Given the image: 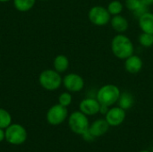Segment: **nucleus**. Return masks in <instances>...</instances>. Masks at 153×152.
<instances>
[{"mask_svg":"<svg viewBox=\"0 0 153 152\" xmlns=\"http://www.w3.org/2000/svg\"><path fill=\"white\" fill-rule=\"evenodd\" d=\"M138 24L142 32L153 34V13L145 12L138 18Z\"/></svg>","mask_w":153,"mask_h":152,"instance_id":"nucleus-14","label":"nucleus"},{"mask_svg":"<svg viewBox=\"0 0 153 152\" xmlns=\"http://www.w3.org/2000/svg\"><path fill=\"white\" fill-rule=\"evenodd\" d=\"M39 82L44 90L54 91L61 87L63 84V78L61 73L55 69H47L39 73Z\"/></svg>","mask_w":153,"mask_h":152,"instance_id":"nucleus-3","label":"nucleus"},{"mask_svg":"<svg viewBox=\"0 0 153 152\" xmlns=\"http://www.w3.org/2000/svg\"><path fill=\"white\" fill-rule=\"evenodd\" d=\"M110 48L113 55L121 60H125L134 55V47L129 37L122 34H117L111 40Z\"/></svg>","mask_w":153,"mask_h":152,"instance_id":"nucleus-1","label":"nucleus"},{"mask_svg":"<svg viewBox=\"0 0 153 152\" xmlns=\"http://www.w3.org/2000/svg\"><path fill=\"white\" fill-rule=\"evenodd\" d=\"M107 9L111 14V16L121 14L124 10V4L119 0H112L110 3H108Z\"/></svg>","mask_w":153,"mask_h":152,"instance_id":"nucleus-19","label":"nucleus"},{"mask_svg":"<svg viewBox=\"0 0 153 152\" xmlns=\"http://www.w3.org/2000/svg\"><path fill=\"white\" fill-rule=\"evenodd\" d=\"M126 117V110L120 107H110L107 114L105 115V119L110 127H117L122 125Z\"/></svg>","mask_w":153,"mask_h":152,"instance_id":"nucleus-9","label":"nucleus"},{"mask_svg":"<svg viewBox=\"0 0 153 152\" xmlns=\"http://www.w3.org/2000/svg\"><path fill=\"white\" fill-rule=\"evenodd\" d=\"M143 66V62L142 58L136 55H132L126 59H125V69L127 73L131 74L139 73Z\"/></svg>","mask_w":153,"mask_h":152,"instance_id":"nucleus-12","label":"nucleus"},{"mask_svg":"<svg viewBox=\"0 0 153 152\" xmlns=\"http://www.w3.org/2000/svg\"><path fill=\"white\" fill-rule=\"evenodd\" d=\"M28 138V133L24 126L20 124H11L4 129V140L12 145H22Z\"/></svg>","mask_w":153,"mask_h":152,"instance_id":"nucleus-4","label":"nucleus"},{"mask_svg":"<svg viewBox=\"0 0 153 152\" xmlns=\"http://www.w3.org/2000/svg\"><path fill=\"white\" fill-rule=\"evenodd\" d=\"M10 0H0V3H5V2H8Z\"/></svg>","mask_w":153,"mask_h":152,"instance_id":"nucleus-27","label":"nucleus"},{"mask_svg":"<svg viewBox=\"0 0 153 152\" xmlns=\"http://www.w3.org/2000/svg\"><path fill=\"white\" fill-rule=\"evenodd\" d=\"M68 116L67 108L57 103L48 108L46 114V119L49 125L56 126L63 124L68 118Z\"/></svg>","mask_w":153,"mask_h":152,"instance_id":"nucleus-7","label":"nucleus"},{"mask_svg":"<svg viewBox=\"0 0 153 152\" xmlns=\"http://www.w3.org/2000/svg\"><path fill=\"white\" fill-rule=\"evenodd\" d=\"M69 59L65 55H57L53 61L54 69L59 73L66 72L69 68Z\"/></svg>","mask_w":153,"mask_h":152,"instance_id":"nucleus-16","label":"nucleus"},{"mask_svg":"<svg viewBox=\"0 0 153 152\" xmlns=\"http://www.w3.org/2000/svg\"><path fill=\"white\" fill-rule=\"evenodd\" d=\"M36 4V0H13V5L19 12H28L31 10Z\"/></svg>","mask_w":153,"mask_h":152,"instance_id":"nucleus-18","label":"nucleus"},{"mask_svg":"<svg viewBox=\"0 0 153 152\" xmlns=\"http://www.w3.org/2000/svg\"><path fill=\"white\" fill-rule=\"evenodd\" d=\"M111 14L108 11L107 7L102 5H94L92 6L88 13V18L90 22L99 27L106 26L110 22Z\"/></svg>","mask_w":153,"mask_h":152,"instance_id":"nucleus-6","label":"nucleus"},{"mask_svg":"<svg viewBox=\"0 0 153 152\" xmlns=\"http://www.w3.org/2000/svg\"><path fill=\"white\" fill-rule=\"evenodd\" d=\"M138 41L141 46L144 47H151L153 46V34L142 32L138 37Z\"/></svg>","mask_w":153,"mask_h":152,"instance_id":"nucleus-21","label":"nucleus"},{"mask_svg":"<svg viewBox=\"0 0 153 152\" xmlns=\"http://www.w3.org/2000/svg\"><path fill=\"white\" fill-rule=\"evenodd\" d=\"M108 109H109V107H108V106H105V105H100V113L105 116V115L107 114V112L108 111Z\"/></svg>","mask_w":153,"mask_h":152,"instance_id":"nucleus-24","label":"nucleus"},{"mask_svg":"<svg viewBox=\"0 0 153 152\" xmlns=\"http://www.w3.org/2000/svg\"><path fill=\"white\" fill-rule=\"evenodd\" d=\"M100 103L96 98H85L79 104V110L88 116H92L100 113Z\"/></svg>","mask_w":153,"mask_h":152,"instance_id":"nucleus-10","label":"nucleus"},{"mask_svg":"<svg viewBox=\"0 0 153 152\" xmlns=\"http://www.w3.org/2000/svg\"><path fill=\"white\" fill-rule=\"evenodd\" d=\"M109 127L110 126L105 118H99L90 124L89 131L95 138H100L108 133Z\"/></svg>","mask_w":153,"mask_h":152,"instance_id":"nucleus-11","label":"nucleus"},{"mask_svg":"<svg viewBox=\"0 0 153 152\" xmlns=\"http://www.w3.org/2000/svg\"><path fill=\"white\" fill-rule=\"evenodd\" d=\"M125 5L127 10L134 13L137 18H139L143 13L147 12V6L143 4L142 0H126Z\"/></svg>","mask_w":153,"mask_h":152,"instance_id":"nucleus-15","label":"nucleus"},{"mask_svg":"<svg viewBox=\"0 0 153 152\" xmlns=\"http://www.w3.org/2000/svg\"><path fill=\"white\" fill-rule=\"evenodd\" d=\"M120 94L121 90L117 85L108 83L101 86L98 90L96 93V99L100 105H105L110 108L117 103Z\"/></svg>","mask_w":153,"mask_h":152,"instance_id":"nucleus-2","label":"nucleus"},{"mask_svg":"<svg viewBox=\"0 0 153 152\" xmlns=\"http://www.w3.org/2000/svg\"><path fill=\"white\" fill-rule=\"evenodd\" d=\"M12 124V116L4 108H0V128L6 129Z\"/></svg>","mask_w":153,"mask_h":152,"instance_id":"nucleus-20","label":"nucleus"},{"mask_svg":"<svg viewBox=\"0 0 153 152\" xmlns=\"http://www.w3.org/2000/svg\"><path fill=\"white\" fill-rule=\"evenodd\" d=\"M4 141V130L0 128V142Z\"/></svg>","mask_w":153,"mask_h":152,"instance_id":"nucleus-26","label":"nucleus"},{"mask_svg":"<svg viewBox=\"0 0 153 152\" xmlns=\"http://www.w3.org/2000/svg\"><path fill=\"white\" fill-rule=\"evenodd\" d=\"M67 121L70 130L77 135L82 136L90 127L88 116L84 115L80 110L72 112L68 116Z\"/></svg>","mask_w":153,"mask_h":152,"instance_id":"nucleus-5","label":"nucleus"},{"mask_svg":"<svg viewBox=\"0 0 153 152\" xmlns=\"http://www.w3.org/2000/svg\"><path fill=\"white\" fill-rule=\"evenodd\" d=\"M82 137L83 138V140L85 141V142H93L96 138L91 133V132L89 131V129L82 135Z\"/></svg>","mask_w":153,"mask_h":152,"instance_id":"nucleus-23","label":"nucleus"},{"mask_svg":"<svg viewBox=\"0 0 153 152\" xmlns=\"http://www.w3.org/2000/svg\"><path fill=\"white\" fill-rule=\"evenodd\" d=\"M143 4L145 5V6H150V5H152L153 4V0H142Z\"/></svg>","mask_w":153,"mask_h":152,"instance_id":"nucleus-25","label":"nucleus"},{"mask_svg":"<svg viewBox=\"0 0 153 152\" xmlns=\"http://www.w3.org/2000/svg\"><path fill=\"white\" fill-rule=\"evenodd\" d=\"M72 101H73V96H72L71 92H69V91L62 92L58 96V103L65 108L69 107L71 105Z\"/></svg>","mask_w":153,"mask_h":152,"instance_id":"nucleus-22","label":"nucleus"},{"mask_svg":"<svg viewBox=\"0 0 153 152\" xmlns=\"http://www.w3.org/2000/svg\"><path fill=\"white\" fill-rule=\"evenodd\" d=\"M139 152H152V151H139Z\"/></svg>","mask_w":153,"mask_h":152,"instance_id":"nucleus-28","label":"nucleus"},{"mask_svg":"<svg viewBox=\"0 0 153 152\" xmlns=\"http://www.w3.org/2000/svg\"><path fill=\"white\" fill-rule=\"evenodd\" d=\"M117 104H118V107H120L121 108H123L126 111L134 106V98L133 94L130 93L129 91L121 92L120 97L117 101Z\"/></svg>","mask_w":153,"mask_h":152,"instance_id":"nucleus-17","label":"nucleus"},{"mask_svg":"<svg viewBox=\"0 0 153 152\" xmlns=\"http://www.w3.org/2000/svg\"><path fill=\"white\" fill-rule=\"evenodd\" d=\"M109 23H110L112 29L118 34H122V33L126 32L129 27L128 20L121 14L112 16Z\"/></svg>","mask_w":153,"mask_h":152,"instance_id":"nucleus-13","label":"nucleus"},{"mask_svg":"<svg viewBox=\"0 0 153 152\" xmlns=\"http://www.w3.org/2000/svg\"><path fill=\"white\" fill-rule=\"evenodd\" d=\"M63 85L67 91L71 93H75L81 91L84 88L85 82L83 78L80 74L75 73H70L64 76Z\"/></svg>","mask_w":153,"mask_h":152,"instance_id":"nucleus-8","label":"nucleus"},{"mask_svg":"<svg viewBox=\"0 0 153 152\" xmlns=\"http://www.w3.org/2000/svg\"><path fill=\"white\" fill-rule=\"evenodd\" d=\"M42 1H45V0H42Z\"/></svg>","mask_w":153,"mask_h":152,"instance_id":"nucleus-29","label":"nucleus"}]
</instances>
